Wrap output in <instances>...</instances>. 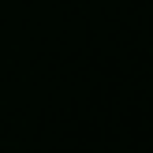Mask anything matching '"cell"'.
<instances>
[]
</instances>
